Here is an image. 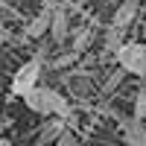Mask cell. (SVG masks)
Segmentation results:
<instances>
[{"label": "cell", "mask_w": 146, "mask_h": 146, "mask_svg": "<svg viewBox=\"0 0 146 146\" xmlns=\"http://www.w3.org/2000/svg\"><path fill=\"white\" fill-rule=\"evenodd\" d=\"M56 146H76V137H73V131H62V135H58V140H56Z\"/></svg>", "instance_id": "7c38bea8"}, {"label": "cell", "mask_w": 146, "mask_h": 146, "mask_svg": "<svg viewBox=\"0 0 146 146\" xmlns=\"http://www.w3.org/2000/svg\"><path fill=\"white\" fill-rule=\"evenodd\" d=\"M50 21H53V3H47L38 15L27 23L23 35H27V38H41V35H50Z\"/></svg>", "instance_id": "277c9868"}, {"label": "cell", "mask_w": 146, "mask_h": 146, "mask_svg": "<svg viewBox=\"0 0 146 146\" xmlns=\"http://www.w3.org/2000/svg\"><path fill=\"white\" fill-rule=\"evenodd\" d=\"M0 146H12V143H9V140H3V137H0Z\"/></svg>", "instance_id": "5bb4252c"}, {"label": "cell", "mask_w": 146, "mask_h": 146, "mask_svg": "<svg viewBox=\"0 0 146 146\" xmlns=\"http://www.w3.org/2000/svg\"><path fill=\"white\" fill-rule=\"evenodd\" d=\"M23 102H27L29 111L44 114V117H62V120L70 117V102L58 91L44 88V85H35L29 94H23Z\"/></svg>", "instance_id": "6da1fadb"}, {"label": "cell", "mask_w": 146, "mask_h": 146, "mask_svg": "<svg viewBox=\"0 0 146 146\" xmlns=\"http://www.w3.org/2000/svg\"><path fill=\"white\" fill-rule=\"evenodd\" d=\"M64 131V120L62 117H53V120H47V123L41 126V135H38V143H53L58 140V135Z\"/></svg>", "instance_id": "ba28073f"}, {"label": "cell", "mask_w": 146, "mask_h": 146, "mask_svg": "<svg viewBox=\"0 0 146 146\" xmlns=\"http://www.w3.org/2000/svg\"><path fill=\"white\" fill-rule=\"evenodd\" d=\"M120 79H123V70H117V73H114V76H111V79H108V85H105V88H117V82H120Z\"/></svg>", "instance_id": "4fadbf2b"}, {"label": "cell", "mask_w": 146, "mask_h": 146, "mask_svg": "<svg viewBox=\"0 0 146 146\" xmlns=\"http://www.w3.org/2000/svg\"><path fill=\"white\" fill-rule=\"evenodd\" d=\"M91 38H94V32H91L88 27H82V29H76V32H73V53H82L85 47L91 44Z\"/></svg>", "instance_id": "30bf717a"}, {"label": "cell", "mask_w": 146, "mask_h": 146, "mask_svg": "<svg viewBox=\"0 0 146 146\" xmlns=\"http://www.w3.org/2000/svg\"><path fill=\"white\" fill-rule=\"evenodd\" d=\"M120 47H123V29H117V27H108V32H105V50L117 53Z\"/></svg>", "instance_id": "9c48e42d"}, {"label": "cell", "mask_w": 146, "mask_h": 146, "mask_svg": "<svg viewBox=\"0 0 146 146\" xmlns=\"http://www.w3.org/2000/svg\"><path fill=\"white\" fill-rule=\"evenodd\" d=\"M143 38H146V21H143Z\"/></svg>", "instance_id": "9a60e30c"}, {"label": "cell", "mask_w": 146, "mask_h": 146, "mask_svg": "<svg viewBox=\"0 0 146 146\" xmlns=\"http://www.w3.org/2000/svg\"><path fill=\"white\" fill-rule=\"evenodd\" d=\"M137 12H140V0H123V3L117 6L114 18H111V27H117V29L131 27V21L137 18Z\"/></svg>", "instance_id": "5b68a950"}, {"label": "cell", "mask_w": 146, "mask_h": 146, "mask_svg": "<svg viewBox=\"0 0 146 146\" xmlns=\"http://www.w3.org/2000/svg\"><path fill=\"white\" fill-rule=\"evenodd\" d=\"M123 73L146 79V41H123V47L114 53Z\"/></svg>", "instance_id": "7a4b0ae2"}, {"label": "cell", "mask_w": 146, "mask_h": 146, "mask_svg": "<svg viewBox=\"0 0 146 146\" xmlns=\"http://www.w3.org/2000/svg\"><path fill=\"white\" fill-rule=\"evenodd\" d=\"M67 32H70V27H67V12H64V6H53V21H50L53 41H64Z\"/></svg>", "instance_id": "52a82bcc"}, {"label": "cell", "mask_w": 146, "mask_h": 146, "mask_svg": "<svg viewBox=\"0 0 146 146\" xmlns=\"http://www.w3.org/2000/svg\"><path fill=\"white\" fill-rule=\"evenodd\" d=\"M41 56H32L29 62H23L18 70H15V76H12V85H9V91L12 96H23V94H29L35 85H38L41 79Z\"/></svg>", "instance_id": "3957f363"}, {"label": "cell", "mask_w": 146, "mask_h": 146, "mask_svg": "<svg viewBox=\"0 0 146 146\" xmlns=\"http://www.w3.org/2000/svg\"><path fill=\"white\" fill-rule=\"evenodd\" d=\"M131 117L135 120H143L146 117V85L137 91V96H135V111H131Z\"/></svg>", "instance_id": "8fae6325"}, {"label": "cell", "mask_w": 146, "mask_h": 146, "mask_svg": "<svg viewBox=\"0 0 146 146\" xmlns=\"http://www.w3.org/2000/svg\"><path fill=\"white\" fill-rule=\"evenodd\" d=\"M123 135L129 146H146V129H143V120H123Z\"/></svg>", "instance_id": "8992f818"}, {"label": "cell", "mask_w": 146, "mask_h": 146, "mask_svg": "<svg viewBox=\"0 0 146 146\" xmlns=\"http://www.w3.org/2000/svg\"><path fill=\"white\" fill-rule=\"evenodd\" d=\"M47 3H50V0H44V6H47Z\"/></svg>", "instance_id": "2e32d148"}]
</instances>
